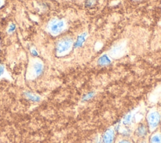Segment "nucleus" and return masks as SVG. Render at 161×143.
I'll return each instance as SVG.
<instances>
[{
    "instance_id": "obj_20",
    "label": "nucleus",
    "mask_w": 161,
    "mask_h": 143,
    "mask_svg": "<svg viewBox=\"0 0 161 143\" xmlns=\"http://www.w3.org/2000/svg\"><path fill=\"white\" fill-rule=\"evenodd\" d=\"M1 0H0V5H1Z\"/></svg>"
},
{
    "instance_id": "obj_4",
    "label": "nucleus",
    "mask_w": 161,
    "mask_h": 143,
    "mask_svg": "<svg viewBox=\"0 0 161 143\" xmlns=\"http://www.w3.org/2000/svg\"><path fill=\"white\" fill-rule=\"evenodd\" d=\"M126 50V44L124 42L114 45L110 50V55L114 58H118L122 56Z\"/></svg>"
},
{
    "instance_id": "obj_19",
    "label": "nucleus",
    "mask_w": 161,
    "mask_h": 143,
    "mask_svg": "<svg viewBox=\"0 0 161 143\" xmlns=\"http://www.w3.org/2000/svg\"><path fill=\"white\" fill-rule=\"evenodd\" d=\"M137 143H149V141H147L145 140H140L138 141Z\"/></svg>"
},
{
    "instance_id": "obj_6",
    "label": "nucleus",
    "mask_w": 161,
    "mask_h": 143,
    "mask_svg": "<svg viewBox=\"0 0 161 143\" xmlns=\"http://www.w3.org/2000/svg\"><path fill=\"white\" fill-rule=\"evenodd\" d=\"M115 132L113 129H109L103 134L102 137L103 143H114Z\"/></svg>"
},
{
    "instance_id": "obj_8",
    "label": "nucleus",
    "mask_w": 161,
    "mask_h": 143,
    "mask_svg": "<svg viewBox=\"0 0 161 143\" xmlns=\"http://www.w3.org/2000/svg\"><path fill=\"white\" fill-rule=\"evenodd\" d=\"M24 95L27 99H28L29 100L32 101V102H38L41 100V98L40 96H38V95H36L31 92H25L24 93Z\"/></svg>"
},
{
    "instance_id": "obj_10",
    "label": "nucleus",
    "mask_w": 161,
    "mask_h": 143,
    "mask_svg": "<svg viewBox=\"0 0 161 143\" xmlns=\"http://www.w3.org/2000/svg\"><path fill=\"white\" fill-rule=\"evenodd\" d=\"M86 36H87L86 33H82L80 35H79L77 37V39L76 40V41L74 44V46L75 48H79V47L81 46L82 45V44L84 43V42L85 41V40H86Z\"/></svg>"
},
{
    "instance_id": "obj_18",
    "label": "nucleus",
    "mask_w": 161,
    "mask_h": 143,
    "mask_svg": "<svg viewBox=\"0 0 161 143\" xmlns=\"http://www.w3.org/2000/svg\"><path fill=\"white\" fill-rule=\"evenodd\" d=\"M14 29H15V26H14V24H11L10 26H9V33L13 32V31L14 30Z\"/></svg>"
},
{
    "instance_id": "obj_17",
    "label": "nucleus",
    "mask_w": 161,
    "mask_h": 143,
    "mask_svg": "<svg viewBox=\"0 0 161 143\" xmlns=\"http://www.w3.org/2000/svg\"><path fill=\"white\" fill-rule=\"evenodd\" d=\"M4 72V66L3 65H0V77L3 75Z\"/></svg>"
},
{
    "instance_id": "obj_13",
    "label": "nucleus",
    "mask_w": 161,
    "mask_h": 143,
    "mask_svg": "<svg viewBox=\"0 0 161 143\" xmlns=\"http://www.w3.org/2000/svg\"><path fill=\"white\" fill-rule=\"evenodd\" d=\"M132 115H131V114H128L124 119V120H123V122L125 124H130V122H131V119H132Z\"/></svg>"
},
{
    "instance_id": "obj_15",
    "label": "nucleus",
    "mask_w": 161,
    "mask_h": 143,
    "mask_svg": "<svg viewBox=\"0 0 161 143\" xmlns=\"http://www.w3.org/2000/svg\"><path fill=\"white\" fill-rule=\"evenodd\" d=\"M117 143H133V142L130 140H128L127 139H123L119 140Z\"/></svg>"
},
{
    "instance_id": "obj_1",
    "label": "nucleus",
    "mask_w": 161,
    "mask_h": 143,
    "mask_svg": "<svg viewBox=\"0 0 161 143\" xmlns=\"http://www.w3.org/2000/svg\"><path fill=\"white\" fill-rule=\"evenodd\" d=\"M73 46L74 42L72 38L69 36L64 37L57 43L56 53L58 56H64L70 51Z\"/></svg>"
},
{
    "instance_id": "obj_16",
    "label": "nucleus",
    "mask_w": 161,
    "mask_h": 143,
    "mask_svg": "<svg viewBox=\"0 0 161 143\" xmlns=\"http://www.w3.org/2000/svg\"><path fill=\"white\" fill-rule=\"evenodd\" d=\"M31 55H32L33 56H38V51H37L35 49H34V48L31 49Z\"/></svg>"
},
{
    "instance_id": "obj_7",
    "label": "nucleus",
    "mask_w": 161,
    "mask_h": 143,
    "mask_svg": "<svg viewBox=\"0 0 161 143\" xmlns=\"http://www.w3.org/2000/svg\"><path fill=\"white\" fill-rule=\"evenodd\" d=\"M148 131L149 129L147 124L145 123H140L136 129L135 134L138 137L143 138L147 135Z\"/></svg>"
},
{
    "instance_id": "obj_3",
    "label": "nucleus",
    "mask_w": 161,
    "mask_h": 143,
    "mask_svg": "<svg viewBox=\"0 0 161 143\" xmlns=\"http://www.w3.org/2000/svg\"><path fill=\"white\" fill-rule=\"evenodd\" d=\"M65 26L64 20L60 19H53L51 20L48 25V31L53 35L60 34L64 29Z\"/></svg>"
},
{
    "instance_id": "obj_9",
    "label": "nucleus",
    "mask_w": 161,
    "mask_h": 143,
    "mask_svg": "<svg viewBox=\"0 0 161 143\" xmlns=\"http://www.w3.org/2000/svg\"><path fill=\"white\" fill-rule=\"evenodd\" d=\"M149 143H161V132H155L150 136Z\"/></svg>"
},
{
    "instance_id": "obj_12",
    "label": "nucleus",
    "mask_w": 161,
    "mask_h": 143,
    "mask_svg": "<svg viewBox=\"0 0 161 143\" xmlns=\"http://www.w3.org/2000/svg\"><path fill=\"white\" fill-rule=\"evenodd\" d=\"M94 92H89L87 93V94L84 95V96L82 97V100L84 101H87V100H89V99L92 98L93 97H94Z\"/></svg>"
},
{
    "instance_id": "obj_11",
    "label": "nucleus",
    "mask_w": 161,
    "mask_h": 143,
    "mask_svg": "<svg viewBox=\"0 0 161 143\" xmlns=\"http://www.w3.org/2000/svg\"><path fill=\"white\" fill-rule=\"evenodd\" d=\"M111 63V60L108 56L106 55H102L97 60V63L98 65L101 66H106L109 65Z\"/></svg>"
},
{
    "instance_id": "obj_14",
    "label": "nucleus",
    "mask_w": 161,
    "mask_h": 143,
    "mask_svg": "<svg viewBox=\"0 0 161 143\" xmlns=\"http://www.w3.org/2000/svg\"><path fill=\"white\" fill-rule=\"evenodd\" d=\"M96 0H86L85 4L87 7L90 8L94 6L96 4Z\"/></svg>"
},
{
    "instance_id": "obj_2",
    "label": "nucleus",
    "mask_w": 161,
    "mask_h": 143,
    "mask_svg": "<svg viewBox=\"0 0 161 143\" xmlns=\"http://www.w3.org/2000/svg\"><path fill=\"white\" fill-rule=\"evenodd\" d=\"M161 122V115L160 113L153 110L150 111L147 116V123L149 130L155 131Z\"/></svg>"
},
{
    "instance_id": "obj_5",
    "label": "nucleus",
    "mask_w": 161,
    "mask_h": 143,
    "mask_svg": "<svg viewBox=\"0 0 161 143\" xmlns=\"http://www.w3.org/2000/svg\"><path fill=\"white\" fill-rule=\"evenodd\" d=\"M43 72V65L40 61H35L31 67V76L34 78L39 77Z\"/></svg>"
}]
</instances>
